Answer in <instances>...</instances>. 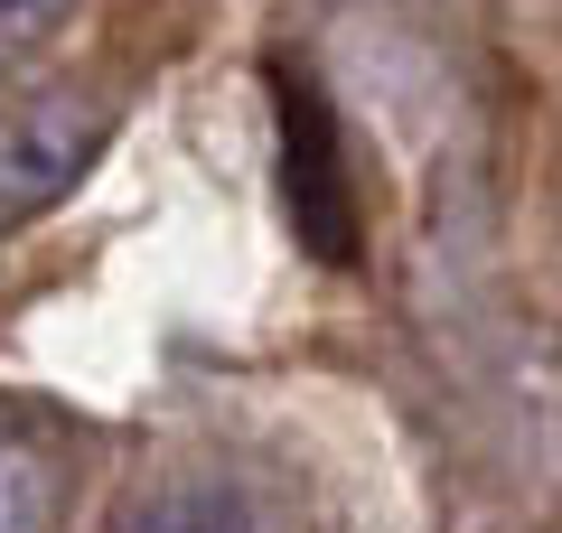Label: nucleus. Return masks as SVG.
<instances>
[{"label":"nucleus","mask_w":562,"mask_h":533,"mask_svg":"<svg viewBox=\"0 0 562 533\" xmlns=\"http://www.w3.org/2000/svg\"><path fill=\"white\" fill-rule=\"evenodd\" d=\"M103 533H301V514H291V496L272 477L225 468V458H188V468L122 487Z\"/></svg>","instance_id":"obj_1"},{"label":"nucleus","mask_w":562,"mask_h":533,"mask_svg":"<svg viewBox=\"0 0 562 533\" xmlns=\"http://www.w3.org/2000/svg\"><path fill=\"white\" fill-rule=\"evenodd\" d=\"M76 10H85V0H0V76H10V66H29L66 20H76Z\"/></svg>","instance_id":"obj_4"},{"label":"nucleus","mask_w":562,"mask_h":533,"mask_svg":"<svg viewBox=\"0 0 562 533\" xmlns=\"http://www.w3.org/2000/svg\"><path fill=\"white\" fill-rule=\"evenodd\" d=\"M66 514V440L38 412L0 402V533H57Z\"/></svg>","instance_id":"obj_3"},{"label":"nucleus","mask_w":562,"mask_h":533,"mask_svg":"<svg viewBox=\"0 0 562 533\" xmlns=\"http://www.w3.org/2000/svg\"><path fill=\"white\" fill-rule=\"evenodd\" d=\"M103 132H113V113L94 94H47L29 113H0V235H20L29 216L76 197V178L94 169Z\"/></svg>","instance_id":"obj_2"}]
</instances>
